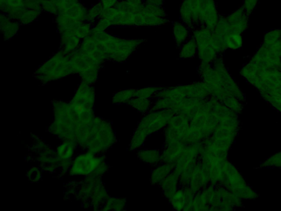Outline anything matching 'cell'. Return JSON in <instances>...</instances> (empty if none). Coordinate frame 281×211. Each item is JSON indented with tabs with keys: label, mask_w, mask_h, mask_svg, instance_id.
Returning a JSON list of instances; mask_svg holds the SVG:
<instances>
[{
	"label": "cell",
	"mask_w": 281,
	"mask_h": 211,
	"mask_svg": "<svg viewBox=\"0 0 281 211\" xmlns=\"http://www.w3.org/2000/svg\"><path fill=\"white\" fill-rule=\"evenodd\" d=\"M136 89H131L119 93L116 97V101L120 103H129L135 97Z\"/></svg>",
	"instance_id": "4316f807"
},
{
	"label": "cell",
	"mask_w": 281,
	"mask_h": 211,
	"mask_svg": "<svg viewBox=\"0 0 281 211\" xmlns=\"http://www.w3.org/2000/svg\"><path fill=\"white\" fill-rule=\"evenodd\" d=\"M159 186L164 197L167 200H170L180 187L179 177L172 172L160 183Z\"/></svg>",
	"instance_id": "8fae6325"
},
{
	"label": "cell",
	"mask_w": 281,
	"mask_h": 211,
	"mask_svg": "<svg viewBox=\"0 0 281 211\" xmlns=\"http://www.w3.org/2000/svg\"><path fill=\"white\" fill-rule=\"evenodd\" d=\"M207 137L202 129L190 126L183 136L182 142L189 145L202 142Z\"/></svg>",
	"instance_id": "9a60e30c"
},
{
	"label": "cell",
	"mask_w": 281,
	"mask_h": 211,
	"mask_svg": "<svg viewBox=\"0 0 281 211\" xmlns=\"http://www.w3.org/2000/svg\"><path fill=\"white\" fill-rule=\"evenodd\" d=\"M226 17L232 32L242 34L248 29L249 16L242 6Z\"/></svg>",
	"instance_id": "8992f818"
},
{
	"label": "cell",
	"mask_w": 281,
	"mask_h": 211,
	"mask_svg": "<svg viewBox=\"0 0 281 211\" xmlns=\"http://www.w3.org/2000/svg\"><path fill=\"white\" fill-rule=\"evenodd\" d=\"M173 209L176 210H184L186 206V202L184 195V190L182 187H180L176 193L173 196L170 200Z\"/></svg>",
	"instance_id": "7402d4cb"
},
{
	"label": "cell",
	"mask_w": 281,
	"mask_h": 211,
	"mask_svg": "<svg viewBox=\"0 0 281 211\" xmlns=\"http://www.w3.org/2000/svg\"><path fill=\"white\" fill-rule=\"evenodd\" d=\"M198 57L201 63L212 64L218 55L213 46L198 50Z\"/></svg>",
	"instance_id": "cb8c5ba5"
},
{
	"label": "cell",
	"mask_w": 281,
	"mask_h": 211,
	"mask_svg": "<svg viewBox=\"0 0 281 211\" xmlns=\"http://www.w3.org/2000/svg\"><path fill=\"white\" fill-rule=\"evenodd\" d=\"M129 104L133 109L138 111L142 115L149 113L152 107V98L134 97L131 100Z\"/></svg>",
	"instance_id": "e0dca14e"
},
{
	"label": "cell",
	"mask_w": 281,
	"mask_h": 211,
	"mask_svg": "<svg viewBox=\"0 0 281 211\" xmlns=\"http://www.w3.org/2000/svg\"><path fill=\"white\" fill-rule=\"evenodd\" d=\"M207 100V98L186 97L175 111V114L183 115L188 117L190 119V118L197 113L200 106Z\"/></svg>",
	"instance_id": "ba28073f"
},
{
	"label": "cell",
	"mask_w": 281,
	"mask_h": 211,
	"mask_svg": "<svg viewBox=\"0 0 281 211\" xmlns=\"http://www.w3.org/2000/svg\"><path fill=\"white\" fill-rule=\"evenodd\" d=\"M145 3L163 6L165 0H145Z\"/></svg>",
	"instance_id": "4dcf8cb0"
},
{
	"label": "cell",
	"mask_w": 281,
	"mask_h": 211,
	"mask_svg": "<svg viewBox=\"0 0 281 211\" xmlns=\"http://www.w3.org/2000/svg\"><path fill=\"white\" fill-rule=\"evenodd\" d=\"M190 119L183 115H174L163 129L164 145L182 142L187 130L190 127Z\"/></svg>",
	"instance_id": "7a4b0ae2"
},
{
	"label": "cell",
	"mask_w": 281,
	"mask_h": 211,
	"mask_svg": "<svg viewBox=\"0 0 281 211\" xmlns=\"http://www.w3.org/2000/svg\"><path fill=\"white\" fill-rule=\"evenodd\" d=\"M281 39V29H276L267 32L264 36L263 43H270Z\"/></svg>",
	"instance_id": "f1b7e54d"
},
{
	"label": "cell",
	"mask_w": 281,
	"mask_h": 211,
	"mask_svg": "<svg viewBox=\"0 0 281 211\" xmlns=\"http://www.w3.org/2000/svg\"><path fill=\"white\" fill-rule=\"evenodd\" d=\"M184 190V195L186 202V206L184 211H191L192 203L194 199L196 193L189 187L183 188Z\"/></svg>",
	"instance_id": "83f0119b"
},
{
	"label": "cell",
	"mask_w": 281,
	"mask_h": 211,
	"mask_svg": "<svg viewBox=\"0 0 281 211\" xmlns=\"http://www.w3.org/2000/svg\"><path fill=\"white\" fill-rule=\"evenodd\" d=\"M190 31V29L182 22H175L173 23V38L177 47H180L183 43L189 40Z\"/></svg>",
	"instance_id": "5bb4252c"
},
{
	"label": "cell",
	"mask_w": 281,
	"mask_h": 211,
	"mask_svg": "<svg viewBox=\"0 0 281 211\" xmlns=\"http://www.w3.org/2000/svg\"><path fill=\"white\" fill-rule=\"evenodd\" d=\"M175 165L161 163L156 166L151 172L149 181L152 185H159L160 183L173 172Z\"/></svg>",
	"instance_id": "7c38bea8"
},
{
	"label": "cell",
	"mask_w": 281,
	"mask_h": 211,
	"mask_svg": "<svg viewBox=\"0 0 281 211\" xmlns=\"http://www.w3.org/2000/svg\"><path fill=\"white\" fill-rule=\"evenodd\" d=\"M198 55V47L194 39L191 38L186 41L180 47L179 59L189 60L195 58Z\"/></svg>",
	"instance_id": "2e32d148"
},
{
	"label": "cell",
	"mask_w": 281,
	"mask_h": 211,
	"mask_svg": "<svg viewBox=\"0 0 281 211\" xmlns=\"http://www.w3.org/2000/svg\"><path fill=\"white\" fill-rule=\"evenodd\" d=\"M224 43L227 49L236 50L240 49L243 45V38L241 34L231 32L224 39Z\"/></svg>",
	"instance_id": "44dd1931"
},
{
	"label": "cell",
	"mask_w": 281,
	"mask_h": 211,
	"mask_svg": "<svg viewBox=\"0 0 281 211\" xmlns=\"http://www.w3.org/2000/svg\"><path fill=\"white\" fill-rule=\"evenodd\" d=\"M259 1V0H243L242 7L246 13L250 16L257 7Z\"/></svg>",
	"instance_id": "f546056e"
},
{
	"label": "cell",
	"mask_w": 281,
	"mask_h": 211,
	"mask_svg": "<svg viewBox=\"0 0 281 211\" xmlns=\"http://www.w3.org/2000/svg\"><path fill=\"white\" fill-rule=\"evenodd\" d=\"M144 9L149 12L150 14L155 16L166 18L167 15L163 6L145 3L144 5Z\"/></svg>",
	"instance_id": "484cf974"
},
{
	"label": "cell",
	"mask_w": 281,
	"mask_h": 211,
	"mask_svg": "<svg viewBox=\"0 0 281 211\" xmlns=\"http://www.w3.org/2000/svg\"><path fill=\"white\" fill-rule=\"evenodd\" d=\"M183 94L186 97L208 98L210 95L207 86L202 81L182 85Z\"/></svg>",
	"instance_id": "30bf717a"
},
{
	"label": "cell",
	"mask_w": 281,
	"mask_h": 211,
	"mask_svg": "<svg viewBox=\"0 0 281 211\" xmlns=\"http://www.w3.org/2000/svg\"><path fill=\"white\" fill-rule=\"evenodd\" d=\"M231 32H232V31L227 17L220 15L219 20L213 30V41H212V46L218 55L221 56L227 50L224 39Z\"/></svg>",
	"instance_id": "277c9868"
},
{
	"label": "cell",
	"mask_w": 281,
	"mask_h": 211,
	"mask_svg": "<svg viewBox=\"0 0 281 211\" xmlns=\"http://www.w3.org/2000/svg\"><path fill=\"white\" fill-rule=\"evenodd\" d=\"M161 151L158 149H139L137 151L136 155L141 162L156 166L161 163Z\"/></svg>",
	"instance_id": "4fadbf2b"
},
{
	"label": "cell",
	"mask_w": 281,
	"mask_h": 211,
	"mask_svg": "<svg viewBox=\"0 0 281 211\" xmlns=\"http://www.w3.org/2000/svg\"><path fill=\"white\" fill-rule=\"evenodd\" d=\"M201 162L200 160L195 165L192 172L189 187L195 192L202 190L201 183Z\"/></svg>",
	"instance_id": "d6986e66"
},
{
	"label": "cell",
	"mask_w": 281,
	"mask_h": 211,
	"mask_svg": "<svg viewBox=\"0 0 281 211\" xmlns=\"http://www.w3.org/2000/svg\"><path fill=\"white\" fill-rule=\"evenodd\" d=\"M204 146L203 142L187 145L175 167L173 172L179 177L190 167L197 163L200 156L204 151Z\"/></svg>",
	"instance_id": "3957f363"
},
{
	"label": "cell",
	"mask_w": 281,
	"mask_h": 211,
	"mask_svg": "<svg viewBox=\"0 0 281 211\" xmlns=\"http://www.w3.org/2000/svg\"><path fill=\"white\" fill-rule=\"evenodd\" d=\"M148 135L142 130L136 128L131 139L130 148L131 150L137 151L141 148L148 137Z\"/></svg>",
	"instance_id": "ffe728a7"
},
{
	"label": "cell",
	"mask_w": 281,
	"mask_h": 211,
	"mask_svg": "<svg viewBox=\"0 0 281 211\" xmlns=\"http://www.w3.org/2000/svg\"><path fill=\"white\" fill-rule=\"evenodd\" d=\"M191 209L193 211L210 210L208 201L202 194L201 191L196 193L192 203Z\"/></svg>",
	"instance_id": "603a6c76"
},
{
	"label": "cell",
	"mask_w": 281,
	"mask_h": 211,
	"mask_svg": "<svg viewBox=\"0 0 281 211\" xmlns=\"http://www.w3.org/2000/svg\"><path fill=\"white\" fill-rule=\"evenodd\" d=\"M103 4L107 7L112 5H115L118 2V0H102Z\"/></svg>",
	"instance_id": "1f68e13d"
},
{
	"label": "cell",
	"mask_w": 281,
	"mask_h": 211,
	"mask_svg": "<svg viewBox=\"0 0 281 211\" xmlns=\"http://www.w3.org/2000/svg\"><path fill=\"white\" fill-rule=\"evenodd\" d=\"M192 38L197 43L198 50H201L212 46L213 30L199 26L192 30Z\"/></svg>",
	"instance_id": "9c48e42d"
},
{
	"label": "cell",
	"mask_w": 281,
	"mask_h": 211,
	"mask_svg": "<svg viewBox=\"0 0 281 211\" xmlns=\"http://www.w3.org/2000/svg\"><path fill=\"white\" fill-rule=\"evenodd\" d=\"M145 4V0H123L117 4V8L134 14H139L144 7Z\"/></svg>",
	"instance_id": "ac0fdd59"
},
{
	"label": "cell",
	"mask_w": 281,
	"mask_h": 211,
	"mask_svg": "<svg viewBox=\"0 0 281 211\" xmlns=\"http://www.w3.org/2000/svg\"><path fill=\"white\" fill-rule=\"evenodd\" d=\"M165 88L164 86H148L146 88H142L140 89H136V97L152 98L159 91Z\"/></svg>",
	"instance_id": "d4e9b609"
},
{
	"label": "cell",
	"mask_w": 281,
	"mask_h": 211,
	"mask_svg": "<svg viewBox=\"0 0 281 211\" xmlns=\"http://www.w3.org/2000/svg\"><path fill=\"white\" fill-rule=\"evenodd\" d=\"M186 146L182 142L164 145L163 150L161 151V163L176 164Z\"/></svg>",
	"instance_id": "52a82bcc"
},
{
	"label": "cell",
	"mask_w": 281,
	"mask_h": 211,
	"mask_svg": "<svg viewBox=\"0 0 281 211\" xmlns=\"http://www.w3.org/2000/svg\"><path fill=\"white\" fill-rule=\"evenodd\" d=\"M220 16L215 0H203L199 15V26L213 30L219 20Z\"/></svg>",
	"instance_id": "5b68a950"
},
{
	"label": "cell",
	"mask_w": 281,
	"mask_h": 211,
	"mask_svg": "<svg viewBox=\"0 0 281 211\" xmlns=\"http://www.w3.org/2000/svg\"><path fill=\"white\" fill-rule=\"evenodd\" d=\"M174 115L171 110H158L149 112L143 115L137 128L143 130L148 136L164 129Z\"/></svg>",
	"instance_id": "6da1fadb"
}]
</instances>
